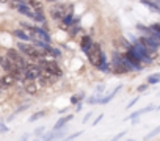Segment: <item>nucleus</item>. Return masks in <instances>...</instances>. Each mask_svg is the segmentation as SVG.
Wrapping results in <instances>:
<instances>
[{
  "label": "nucleus",
  "instance_id": "f257e3e1",
  "mask_svg": "<svg viewBox=\"0 0 160 141\" xmlns=\"http://www.w3.org/2000/svg\"><path fill=\"white\" fill-rule=\"evenodd\" d=\"M18 47H19V50H21V53H22L24 56H28V58L38 60V61H39L41 58H44L42 49H38L36 46H32V44H25V41L19 42Z\"/></svg>",
  "mask_w": 160,
  "mask_h": 141
},
{
  "label": "nucleus",
  "instance_id": "f03ea898",
  "mask_svg": "<svg viewBox=\"0 0 160 141\" xmlns=\"http://www.w3.org/2000/svg\"><path fill=\"white\" fill-rule=\"evenodd\" d=\"M87 55H88V60L93 66H101L104 63V58H102V49H101V44L98 42H91V46L88 47L87 50Z\"/></svg>",
  "mask_w": 160,
  "mask_h": 141
},
{
  "label": "nucleus",
  "instance_id": "7ed1b4c3",
  "mask_svg": "<svg viewBox=\"0 0 160 141\" xmlns=\"http://www.w3.org/2000/svg\"><path fill=\"white\" fill-rule=\"evenodd\" d=\"M39 64H41V67H42V72H47V74H50V75H55V77H60L63 72H61V69H60V66L53 61V60H39Z\"/></svg>",
  "mask_w": 160,
  "mask_h": 141
},
{
  "label": "nucleus",
  "instance_id": "20e7f679",
  "mask_svg": "<svg viewBox=\"0 0 160 141\" xmlns=\"http://www.w3.org/2000/svg\"><path fill=\"white\" fill-rule=\"evenodd\" d=\"M7 56L19 67V69H22V70H25V67H27V61H25V58H24V55L21 53V52H18L16 49H8L7 50Z\"/></svg>",
  "mask_w": 160,
  "mask_h": 141
},
{
  "label": "nucleus",
  "instance_id": "39448f33",
  "mask_svg": "<svg viewBox=\"0 0 160 141\" xmlns=\"http://www.w3.org/2000/svg\"><path fill=\"white\" fill-rule=\"evenodd\" d=\"M42 74V67L41 64H28L27 63V67L24 70V80H36L39 75Z\"/></svg>",
  "mask_w": 160,
  "mask_h": 141
},
{
  "label": "nucleus",
  "instance_id": "423d86ee",
  "mask_svg": "<svg viewBox=\"0 0 160 141\" xmlns=\"http://www.w3.org/2000/svg\"><path fill=\"white\" fill-rule=\"evenodd\" d=\"M140 44H143L144 46V49L149 52V53H154V52H157L158 50V46H160V42L154 38V36H143V38H140V41H138Z\"/></svg>",
  "mask_w": 160,
  "mask_h": 141
},
{
  "label": "nucleus",
  "instance_id": "0eeeda50",
  "mask_svg": "<svg viewBox=\"0 0 160 141\" xmlns=\"http://www.w3.org/2000/svg\"><path fill=\"white\" fill-rule=\"evenodd\" d=\"M39 88L41 86L35 80H27V83H24V91H25V94H30V96H36Z\"/></svg>",
  "mask_w": 160,
  "mask_h": 141
},
{
  "label": "nucleus",
  "instance_id": "6e6552de",
  "mask_svg": "<svg viewBox=\"0 0 160 141\" xmlns=\"http://www.w3.org/2000/svg\"><path fill=\"white\" fill-rule=\"evenodd\" d=\"M36 82H38V85L39 86H52L55 82H53V77L50 75V74H47V72H42L38 79H36Z\"/></svg>",
  "mask_w": 160,
  "mask_h": 141
},
{
  "label": "nucleus",
  "instance_id": "1a4fd4ad",
  "mask_svg": "<svg viewBox=\"0 0 160 141\" xmlns=\"http://www.w3.org/2000/svg\"><path fill=\"white\" fill-rule=\"evenodd\" d=\"M16 82H18L16 77L11 75V74L8 72L7 75H3L2 79H0V88H10V86H14Z\"/></svg>",
  "mask_w": 160,
  "mask_h": 141
},
{
  "label": "nucleus",
  "instance_id": "9d476101",
  "mask_svg": "<svg viewBox=\"0 0 160 141\" xmlns=\"http://www.w3.org/2000/svg\"><path fill=\"white\" fill-rule=\"evenodd\" d=\"M152 110H154V105H148L146 108H141V110H138V111L132 113L127 119H135V118H138V116H141V114H144V113H148V111H152Z\"/></svg>",
  "mask_w": 160,
  "mask_h": 141
},
{
  "label": "nucleus",
  "instance_id": "9b49d317",
  "mask_svg": "<svg viewBox=\"0 0 160 141\" xmlns=\"http://www.w3.org/2000/svg\"><path fill=\"white\" fill-rule=\"evenodd\" d=\"M13 35H14V36H18L21 41H32V36H30L28 33H25L24 30H14V32H13Z\"/></svg>",
  "mask_w": 160,
  "mask_h": 141
},
{
  "label": "nucleus",
  "instance_id": "f8f14e48",
  "mask_svg": "<svg viewBox=\"0 0 160 141\" xmlns=\"http://www.w3.org/2000/svg\"><path fill=\"white\" fill-rule=\"evenodd\" d=\"M140 2H141L143 5H148L152 11L160 13V5H158V3H155V2H152V0H140Z\"/></svg>",
  "mask_w": 160,
  "mask_h": 141
},
{
  "label": "nucleus",
  "instance_id": "ddd939ff",
  "mask_svg": "<svg viewBox=\"0 0 160 141\" xmlns=\"http://www.w3.org/2000/svg\"><path fill=\"white\" fill-rule=\"evenodd\" d=\"M71 119H72V114H69V116H66V118L60 119V121H58V122H57V124L53 125V130H60V129H61V127H63L64 124H68V122H69Z\"/></svg>",
  "mask_w": 160,
  "mask_h": 141
},
{
  "label": "nucleus",
  "instance_id": "4468645a",
  "mask_svg": "<svg viewBox=\"0 0 160 141\" xmlns=\"http://www.w3.org/2000/svg\"><path fill=\"white\" fill-rule=\"evenodd\" d=\"M160 82V74H151L148 77V85H157Z\"/></svg>",
  "mask_w": 160,
  "mask_h": 141
},
{
  "label": "nucleus",
  "instance_id": "2eb2a0df",
  "mask_svg": "<svg viewBox=\"0 0 160 141\" xmlns=\"http://www.w3.org/2000/svg\"><path fill=\"white\" fill-rule=\"evenodd\" d=\"M90 46H91V38H90V36H83V39H82V47H83V50L87 52Z\"/></svg>",
  "mask_w": 160,
  "mask_h": 141
},
{
  "label": "nucleus",
  "instance_id": "dca6fc26",
  "mask_svg": "<svg viewBox=\"0 0 160 141\" xmlns=\"http://www.w3.org/2000/svg\"><path fill=\"white\" fill-rule=\"evenodd\" d=\"M158 133H160V125H158V127H155V129H154V130H152L151 133H148V135L144 136V139H151V138H154V136H157Z\"/></svg>",
  "mask_w": 160,
  "mask_h": 141
},
{
  "label": "nucleus",
  "instance_id": "f3484780",
  "mask_svg": "<svg viewBox=\"0 0 160 141\" xmlns=\"http://www.w3.org/2000/svg\"><path fill=\"white\" fill-rule=\"evenodd\" d=\"M82 99H83V94H78V96H72V97H71V102H72V104H78L80 100H82Z\"/></svg>",
  "mask_w": 160,
  "mask_h": 141
},
{
  "label": "nucleus",
  "instance_id": "a211bd4d",
  "mask_svg": "<svg viewBox=\"0 0 160 141\" xmlns=\"http://www.w3.org/2000/svg\"><path fill=\"white\" fill-rule=\"evenodd\" d=\"M44 114H46V111H41V113H35V114H33V116L30 118V121H36L38 118H42Z\"/></svg>",
  "mask_w": 160,
  "mask_h": 141
},
{
  "label": "nucleus",
  "instance_id": "6ab92c4d",
  "mask_svg": "<svg viewBox=\"0 0 160 141\" xmlns=\"http://www.w3.org/2000/svg\"><path fill=\"white\" fill-rule=\"evenodd\" d=\"M149 28H151V30H154V32H157V33H160V24H152Z\"/></svg>",
  "mask_w": 160,
  "mask_h": 141
},
{
  "label": "nucleus",
  "instance_id": "aec40b11",
  "mask_svg": "<svg viewBox=\"0 0 160 141\" xmlns=\"http://www.w3.org/2000/svg\"><path fill=\"white\" fill-rule=\"evenodd\" d=\"M148 90V85H140L138 86V93H143V91H146Z\"/></svg>",
  "mask_w": 160,
  "mask_h": 141
},
{
  "label": "nucleus",
  "instance_id": "412c9836",
  "mask_svg": "<svg viewBox=\"0 0 160 141\" xmlns=\"http://www.w3.org/2000/svg\"><path fill=\"white\" fill-rule=\"evenodd\" d=\"M137 102H138V97H135L133 100H130V102H129V105H127V108H130V107H133V105H135Z\"/></svg>",
  "mask_w": 160,
  "mask_h": 141
},
{
  "label": "nucleus",
  "instance_id": "4be33fe9",
  "mask_svg": "<svg viewBox=\"0 0 160 141\" xmlns=\"http://www.w3.org/2000/svg\"><path fill=\"white\" fill-rule=\"evenodd\" d=\"M82 135V132H77V133H74V135H71V136H68L69 139H74V138H77V136H80Z\"/></svg>",
  "mask_w": 160,
  "mask_h": 141
},
{
  "label": "nucleus",
  "instance_id": "5701e85b",
  "mask_svg": "<svg viewBox=\"0 0 160 141\" xmlns=\"http://www.w3.org/2000/svg\"><path fill=\"white\" fill-rule=\"evenodd\" d=\"M101 119H102V114H99V116H98V119H96V121H94V122H93V125H98V124H99V121H101Z\"/></svg>",
  "mask_w": 160,
  "mask_h": 141
},
{
  "label": "nucleus",
  "instance_id": "b1692460",
  "mask_svg": "<svg viewBox=\"0 0 160 141\" xmlns=\"http://www.w3.org/2000/svg\"><path fill=\"white\" fill-rule=\"evenodd\" d=\"M124 135H126V132H121V133H118V135L115 136V139H119V138H122Z\"/></svg>",
  "mask_w": 160,
  "mask_h": 141
},
{
  "label": "nucleus",
  "instance_id": "393cba45",
  "mask_svg": "<svg viewBox=\"0 0 160 141\" xmlns=\"http://www.w3.org/2000/svg\"><path fill=\"white\" fill-rule=\"evenodd\" d=\"M90 118H91V113H88V114H87V116H85V119H83V121H85V122H87V121H88V119H90Z\"/></svg>",
  "mask_w": 160,
  "mask_h": 141
},
{
  "label": "nucleus",
  "instance_id": "a878e982",
  "mask_svg": "<svg viewBox=\"0 0 160 141\" xmlns=\"http://www.w3.org/2000/svg\"><path fill=\"white\" fill-rule=\"evenodd\" d=\"M0 130H2V132H7V127H5V125H0Z\"/></svg>",
  "mask_w": 160,
  "mask_h": 141
},
{
  "label": "nucleus",
  "instance_id": "bb28decb",
  "mask_svg": "<svg viewBox=\"0 0 160 141\" xmlns=\"http://www.w3.org/2000/svg\"><path fill=\"white\" fill-rule=\"evenodd\" d=\"M3 60H5V56H3V55H0V64H2V61H3Z\"/></svg>",
  "mask_w": 160,
  "mask_h": 141
},
{
  "label": "nucleus",
  "instance_id": "cd10ccee",
  "mask_svg": "<svg viewBox=\"0 0 160 141\" xmlns=\"http://www.w3.org/2000/svg\"><path fill=\"white\" fill-rule=\"evenodd\" d=\"M0 2H8V0H0Z\"/></svg>",
  "mask_w": 160,
  "mask_h": 141
},
{
  "label": "nucleus",
  "instance_id": "c85d7f7f",
  "mask_svg": "<svg viewBox=\"0 0 160 141\" xmlns=\"http://www.w3.org/2000/svg\"><path fill=\"white\" fill-rule=\"evenodd\" d=\"M157 3H158V5H160V0H157Z\"/></svg>",
  "mask_w": 160,
  "mask_h": 141
},
{
  "label": "nucleus",
  "instance_id": "c756f323",
  "mask_svg": "<svg viewBox=\"0 0 160 141\" xmlns=\"http://www.w3.org/2000/svg\"><path fill=\"white\" fill-rule=\"evenodd\" d=\"M157 110H160V105H158V107H157Z\"/></svg>",
  "mask_w": 160,
  "mask_h": 141
},
{
  "label": "nucleus",
  "instance_id": "7c9ffc66",
  "mask_svg": "<svg viewBox=\"0 0 160 141\" xmlns=\"http://www.w3.org/2000/svg\"><path fill=\"white\" fill-rule=\"evenodd\" d=\"M49 2H52V0H49Z\"/></svg>",
  "mask_w": 160,
  "mask_h": 141
}]
</instances>
